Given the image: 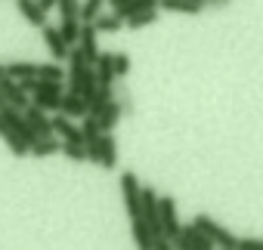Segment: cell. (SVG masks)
<instances>
[{
  "label": "cell",
  "mask_w": 263,
  "mask_h": 250,
  "mask_svg": "<svg viewBox=\"0 0 263 250\" xmlns=\"http://www.w3.org/2000/svg\"><path fill=\"white\" fill-rule=\"evenodd\" d=\"M192 225L217 247V250H235V244H238V235H232L226 225H220L214 216H208V213H198L195 219H192Z\"/></svg>",
  "instance_id": "obj_1"
},
{
  "label": "cell",
  "mask_w": 263,
  "mask_h": 250,
  "mask_svg": "<svg viewBox=\"0 0 263 250\" xmlns=\"http://www.w3.org/2000/svg\"><path fill=\"white\" fill-rule=\"evenodd\" d=\"M121 198H124V207H127L130 222L143 219V185H140L137 173H130V170L121 173Z\"/></svg>",
  "instance_id": "obj_2"
},
{
  "label": "cell",
  "mask_w": 263,
  "mask_h": 250,
  "mask_svg": "<svg viewBox=\"0 0 263 250\" xmlns=\"http://www.w3.org/2000/svg\"><path fill=\"white\" fill-rule=\"evenodd\" d=\"M87 155L102 170H115L118 167V142H115V136L111 133H102L93 145H87Z\"/></svg>",
  "instance_id": "obj_3"
},
{
  "label": "cell",
  "mask_w": 263,
  "mask_h": 250,
  "mask_svg": "<svg viewBox=\"0 0 263 250\" xmlns=\"http://www.w3.org/2000/svg\"><path fill=\"white\" fill-rule=\"evenodd\" d=\"M158 207H161V228H164V238H167V241H177V238H180V232H183L177 201H174L171 195H164V198L158 201Z\"/></svg>",
  "instance_id": "obj_4"
},
{
  "label": "cell",
  "mask_w": 263,
  "mask_h": 250,
  "mask_svg": "<svg viewBox=\"0 0 263 250\" xmlns=\"http://www.w3.org/2000/svg\"><path fill=\"white\" fill-rule=\"evenodd\" d=\"M41 37H44V44H47V50H50V56H53V62H59V65H65L68 62V53H71V47L62 40V34H59V25H44L41 28Z\"/></svg>",
  "instance_id": "obj_5"
},
{
  "label": "cell",
  "mask_w": 263,
  "mask_h": 250,
  "mask_svg": "<svg viewBox=\"0 0 263 250\" xmlns=\"http://www.w3.org/2000/svg\"><path fill=\"white\" fill-rule=\"evenodd\" d=\"M0 96H4V102L10 105V108H16V111H25L28 105H31V96L22 90V84L19 80H13V77H0Z\"/></svg>",
  "instance_id": "obj_6"
},
{
  "label": "cell",
  "mask_w": 263,
  "mask_h": 250,
  "mask_svg": "<svg viewBox=\"0 0 263 250\" xmlns=\"http://www.w3.org/2000/svg\"><path fill=\"white\" fill-rule=\"evenodd\" d=\"M53 136L62 139V142H78L84 145V133H81V123H74L71 117H65L62 111L53 114Z\"/></svg>",
  "instance_id": "obj_7"
},
{
  "label": "cell",
  "mask_w": 263,
  "mask_h": 250,
  "mask_svg": "<svg viewBox=\"0 0 263 250\" xmlns=\"http://www.w3.org/2000/svg\"><path fill=\"white\" fill-rule=\"evenodd\" d=\"M78 50L84 53L87 65H96V59L102 56V50H99V31H96L93 25H87V22H81V40H78Z\"/></svg>",
  "instance_id": "obj_8"
},
{
  "label": "cell",
  "mask_w": 263,
  "mask_h": 250,
  "mask_svg": "<svg viewBox=\"0 0 263 250\" xmlns=\"http://www.w3.org/2000/svg\"><path fill=\"white\" fill-rule=\"evenodd\" d=\"M174 247H177V250H217V247H214V244H211V241L192 225V222L183 225V232H180V238L174 241Z\"/></svg>",
  "instance_id": "obj_9"
},
{
  "label": "cell",
  "mask_w": 263,
  "mask_h": 250,
  "mask_svg": "<svg viewBox=\"0 0 263 250\" xmlns=\"http://www.w3.org/2000/svg\"><path fill=\"white\" fill-rule=\"evenodd\" d=\"M22 114H25V120H28V127L37 133V139H41V136H53V114L41 111L37 105H28Z\"/></svg>",
  "instance_id": "obj_10"
},
{
  "label": "cell",
  "mask_w": 263,
  "mask_h": 250,
  "mask_svg": "<svg viewBox=\"0 0 263 250\" xmlns=\"http://www.w3.org/2000/svg\"><path fill=\"white\" fill-rule=\"evenodd\" d=\"M59 111L71 120H84L87 117V99L84 96H74V93H65L59 99Z\"/></svg>",
  "instance_id": "obj_11"
},
{
  "label": "cell",
  "mask_w": 263,
  "mask_h": 250,
  "mask_svg": "<svg viewBox=\"0 0 263 250\" xmlns=\"http://www.w3.org/2000/svg\"><path fill=\"white\" fill-rule=\"evenodd\" d=\"M0 139H4V142L10 145V152H13L16 158H25V155H28V142H25V139H22V136L10 127V123H7L4 117H0Z\"/></svg>",
  "instance_id": "obj_12"
},
{
  "label": "cell",
  "mask_w": 263,
  "mask_h": 250,
  "mask_svg": "<svg viewBox=\"0 0 263 250\" xmlns=\"http://www.w3.org/2000/svg\"><path fill=\"white\" fill-rule=\"evenodd\" d=\"M16 7H19L22 19H25L28 25H34V28H44V25H47V13L37 7V0H16Z\"/></svg>",
  "instance_id": "obj_13"
},
{
  "label": "cell",
  "mask_w": 263,
  "mask_h": 250,
  "mask_svg": "<svg viewBox=\"0 0 263 250\" xmlns=\"http://www.w3.org/2000/svg\"><path fill=\"white\" fill-rule=\"evenodd\" d=\"M59 152H62V139H56V136H41L28 149V155H34V158H50V155H59Z\"/></svg>",
  "instance_id": "obj_14"
},
{
  "label": "cell",
  "mask_w": 263,
  "mask_h": 250,
  "mask_svg": "<svg viewBox=\"0 0 263 250\" xmlns=\"http://www.w3.org/2000/svg\"><path fill=\"white\" fill-rule=\"evenodd\" d=\"M158 10H164V13H183V16H198L204 7L195 4V0H158Z\"/></svg>",
  "instance_id": "obj_15"
},
{
  "label": "cell",
  "mask_w": 263,
  "mask_h": 250,
  "mask_svg": "<svg viewBox=\"0 0 263 250\" xmlns=\"http://www.w3.org/2000/svg\"><path fill=\"white\" fill-rule=\"evenodd\" d=\"M149 10H158V0H130L124 7H115V13L127 22L130 16H140V13H149Z\"/></svg>",
  "instance_id": "obj_16"
},
{
  "label": "cell",
  "mask_w": 263,
  "mask_h": 250,
  "mask_svg": "<svg viewBox=\"0 0 263 250\" xmlns=\"http://www.w3.org/2000/svg\"><path fill=\"white\" fill-rule=\"evenodd\" d=\"M121 114H124L121 102H118V99H111V102L105 105V111L99 114V127H102V133H111V130L118 127V120H121Z\"/></svg>",
  "instance_id": "obj_17"
},
{
  "label": "cell",
  "mask_w": 263,
  "mask_h": 250,
  "mask_svg": "<svg viewBox=\"0 0 263 250\" xmlns=\"http://www.w3.org/2000/svg\"><path fill=\"white\" fill-rule=\"evenodd\" d=\"M93 71H96V84H99V87H111V84H115V68H111V53H102V56L96 59V65H93Z\"/></svg>",
  "instance_id": "obj_18"
},
{
  "label": "cell",
  "mask_w": 263,
  "mask_h": 250,
  "mask_svg": "<svg viewBox=\"0 0 263 250\" xmlns=\"http://www.w3.org/2000/svg\"><path fill=\"white\" fill-rule=\"evenodd\" d=\"M93 28H96L99 34H118V31L124 28V19H121V16L111 10V13H102V16L93 22Z\"/></svg>",
  "instance_id": "obj_19"
},
{
  "label": "cell",
  "mask_w": 263,
  "mask_h": 250,
  "mask_svg": "<svg viewBox=\"0 0 263 250\" xmlns=\"http://www.w3.org/2000/svg\"><path fill=\"white\" fill-rule=\"evenodd\" d=\"M41 62H10L7 65V77L13 80H25V77H37Z\"/></svg>",
  "instance_id": "obj_20"
},
{
  "label": "cell",
  "mask_w": 263,
  "mask_h": 250,
  "mask_svg": "<svg viewBox=\"0 0 263 250\" xmlns=\"http://www.w3.org/2000/svg\"><path fill=\"white\" fill-rule=\"evenodd\" d=\"M59 34H62V40L68 47H78V40H81V19H62L59 22Z\"/></svg>",
  "instance_id": "obj_21"
},
{
  "label": "cell",
  "mask_w": 263,
  "mask_h": 250,
  "mask_svg": "<svg viewBox=\"0 0 263 250\" xmlns=\"http://www.w3.org/2000/svg\"><path fill=\"white\" fill-rule=\"evenodd\" d=\"M102 4H108V0H81V22L93 25L102 16Z\"/></svg>",
  "instance_id": "obj_22"
},
{
  "label": "cell",
  "mask_w": 263,
  "mask_h": 250,
  "mask_svg": "<svg viewBox=\"0 0 263 250\" xmlns=\"http://www.w3.org/2000/svg\"><path fill=\"white\" fill-rule=\"evenodd\" d=\"M81 133H84V145H93V142L102 136V127H99V120L87 114V117L81 120Z\"/></svg>",
  "instance_id": "obj_23"
},
{
  "label": "cell",
  "mask_w": 263,
  "mask_h": 250,
  "mask_svg": "<svg viewBox=\"0 0 263 250\" xmlns=\"http://www.w3.org/2000/svg\"><path fill=\"white\" fill-rule=\"evenodd\" d=\"M37 77H44V80H65V65H59V62H41V71H37Z\"/></svg>",
  "instance_id": "obj_24"
},
{
  "label": "cell",
  "mask_w": 263,
  "mask_h": 250,
  "mask_svg": "<svg viewBox=\"0 0 263 250\" xmlns=\"http://www.w3.org/2000/svg\"><path fill=\"white\" fill-rule=\"evenodd\" d=\"M59 155H65L68 161H74V164H84V161H90V155H87V145H78V142H62V152Z\"/></svg>",
  "instance_id": "obj_25"
},
{
  "label": "cell",
  "mask_w": 263,
  "mask_h": 250,
  "mask_svg": "<svg viewBox=\"0 0 263 250\" xmlns=\"http://www.w3.org/2000/svg\"><path fill=\"white\" fill-rule=\"evenodd\" d=\"M59 99H62V96H44V93H37V96H31V105H37V108L47 111V114H56V111H59Z\"/></svg>",
  "instance_id": "obj_26"
},
{
  "label": "cell",
  "mask_w": 263,
  "mask_h": 250,
  "mask_svg": "<svg viewBox=\"0 0 263 250\" xmlns=\"http://www.w3.org/2000/svg\"><path fill=\"white\" fill-rule=\"evenodd\" d=\"M158 19V10H149V13H140V16H130L124 25L130 28V31H140V28H146V25H152Z\"/></svg>",
  "instance_id": "obj_27"
},
{
  "label": "cell",
  "mask_w": 263,
  "mask_h": 250,
  "mask_svg": "<svg viewBox=\"0 0 263 250\" xmlns=\"http://www.w3.org/2000/svg\"><path fill=\"white\" fill-rule=\"evenodd\" d=\"M56 10L62 19H81V0H59Z\"/></svg>",
  "instance_id": "obj_28"
},
{
  "label": "cell",
  "mask_w": 263,
  "mask_h": 250,
  "mask_svg": "<svg viewBox=\"0 0 263 250\" xmlns=\"http://www.w3.org/2000/svg\"><path fill=\"white\" fill-rule=\"evenodd\" d=\"M111 68H115V77H127L130 74V56L127 53H111Z\"/></svg>",
  "instance_id": "obj_29"
},
{
  "label": "cell",
  "mask_w": 263,
  "mask_h": 250,
  "mask_svg": "<svg viewBox=\"0 0 263 250\" xmlns=\"http://www.w3.org/2000/svg\"><path fill=\"white\" fill-rule=\"evenodd\" d=\"M235 250H263V238H238Z\"/></svg>",
  "instance_id": "obj_30"
},
{
  "label": "cell",
  "mask_w": 263,
  "mask_h": 250,
  "mask_svg": "<svg viewBox=\"0 0 263 250\" xmlns=\"http://www.w3.org/2000/svg\"><path fill=\"white\" fill-rule=\"evenodd\" d=\"M152 250H177V247H174V241H167V238H155Z\"/></svg>",
  "instance_id": "obj_31"
},
{
  "label": "cell",
  "mask_w": 263,
  "mask_h": 250,
  "mask_svg": "<svg viewBox=\"0 0 263 250\" xmlns=\"http://www.w3.org/2000/svg\"><path fill=\"white\" fill-rule=\"evenodd\" d=\"M108 4H111V10H115V7H124V4H130V0H108Z\"/></svg>",
  "instance_id": "obj_32"
},
{
  "label": "cell",
  "mask_w": 263,
  "mask_h": 250,
  "mask_svg": "<svg viewBox=\"0 0 263 250\" xmlns=\"http://www.w3.org/2000/svg\"><path fill=\"white\" fill-rule=\"evenodd\" d=\"M195 4H201V7H204V4H226V0H195Z\"/></svg>",
  "instance_id": "obj_33"
},
{
  "label": "cell",
  "mask_w": 263,
  "mask_h": 250,
  "mask_svg": "<svg viewBox=\"0 0 263 250\" xmlns=\"http://www.w3.org/2000/svg\"><path fill=\"white\" fill-rule=\"evenodd\" d=\"M0 77H7V65H0Z\"/></svg>",
  "instance_id": "obj_34"
},
{
  "label": "cell",
  "mask_w": 263,
  "mask_h": 250,
  "mask_svg": "<svg viewBox=\"0 0 263 250\" xmlns=\"http://www.w3.org/2000/svg\"><path fill=\"white\" fill-rule=\"evenodd\" d=\"M0 108H7V102H4V96H0Z\"/></svg>",
  "instance_id": "obj_35"
}]
</instances>
